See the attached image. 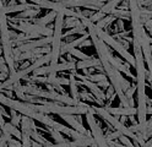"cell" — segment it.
<instances>
[{
    "label": "cell",
    "instance_id": "cell-9",
    "mask_svg": "<svg viewBox=\"0 0 152 147\" xmlns=\"http://www.w3.org/2000/svg\"><path fill=\"white\" fill-rule=\"evenodd\" d=\"M60 118H61L63 120H65V121L68 123V124L72 127V129H75L76 131L91 136L90 131H87L86 129H85V126L81 124V121H79L77 119H76V116H75L74 114H60Z\"/></svg>",
    "mask_w": 152,
    "mask_h": 147
},
{
    "label": "cell",
    "instance_id": "cell-6",
    "mask_svg": "<svg viewBox=\"0 0 152 147\" xmlns=\"http://www.w3.org/2000/svg\"><path fill=\"white\" fill-rule=\"evenodd\" d=\"M76 69V63L75 61H61L55 65H48V66H41L36 69L33 71V75L41 76V75H49V74H56L58 71H63V70H75Z\"/></svg>",
    "mask_w": 152,
    "mask_h": 147
},
{
    "label": "cell",
    "instance_id": "cell-22",
    "mask_svg": "<svg viewBox=\"0 0 152 147\" xmlns=\"http://www.w3.org/2000/svg\"><path fill=\"white\" fill-rule=\"evenodd\" d=\"M81 20L77 18V17H72V16H68L65 20H64V28L68 27V28H74L76 26L81 25Z\"/></svg>",
    "mask_w": 152,
    "mask_h": 147
},
{
    "label": "cell",
    "instance_id": "cell-31",
    "mask_svg": "<svg viewBox=\"0 0 152 147\" xmlns=\"http://www.w3.org/2000/svg\"><path fill=\"white\" fill-rule=\"evenodd\" d=\"M5 146H7V140H6L4 132L0 131V147H5Z\"/></svg>",
    "mask_w": 152,
    "mask_h": 147
},
{
    "label": "cell",
    "instance_id": "cell-30",
    "mask_svg": "<svg viewBox=\"0 0 152 147\" xmlns=\"http://www.w3.org/2000/svg\"><path fill=\"white\" fill-rule=\"evenodd\" d=\"M7 146H10V147H21L22 142L18 141V139H12L11 137V140L7 142Z\"/></svg>",
    "mask_w": 152,
    "mask_h": 147
},
{
    "label": "cell",
    "instance_id": "cell-25",
    "mask_svg": "<svg viewBox=\"0 0 152 147\" xmlns=\"http://www.w3.org/2000/svg\"><path fill=\"white\" fill-rule=\"evenodd\" d=\"M10 119H11V124H14L15 126H18V125H20L21 124V116L20 115H18L17 113V110H15V109H12V108H11V110H10Z\"/></svg>",
    "mask_w": 152,
    "mask_h": 147
},
{
    "label": "cell",
    "instance_id": "cell-35",
    "mask_svg": "<svg viewBox=\"0 0 152 147\" xmlns=\"http://www.w3.org/2000/svg\"><path fill=\"white\" fill-rule=\"evenodd\" d=\"M5 124V119H4V115L1 113V108H0V127H3Z\"/></svg>",
    "mask_w": 152,
    "mask_h": 147
},
{
    "label": "cell",
    "instance_id": "cell-38",
    "mask_svg": "<svg viewBox=\"0 0 152 147\" xmlns=\"http://www.w3.org/2000/svg\"><path fill=\"white\" fill-rule=\"evenodd\" d=\"M18 33H16L15 31H10V38H11V41H15V39L17 38Z\"/></svg>",
    "mask_w": 152,
    "mask_h": 147
},
{
    "label": "cell",
    "instance_id": "cell-2",
    "mask_svg": "<svg viewBox=\"0 0 152 147\" xmlns=\"http://www.w3.org/2000/svg\"><path fill=\"white\" fill-rule=\"evenodd\" d=\"M94 28H96V33L98 34V37L102 39L104 43L108 44V45H110V47L114 49V50L118 52L123 58L125 59V61H128L130 65H135V56H132L131 54H129V52L126 50V48L121 44L120 41H117L115 38L112 37L108 32L103 31L102 28H98V27H96V26H94Z\"/></svg>",
    "mask_w": 152,
    "mask_h": 147
},
{
    "label": "cell",
    "instance_id": "cell-3",
    "mask_svg": "<svg viewBox=\"0 0 152 147\" xmlns=\"http://www.w3.org/2000/svg\"><path fill=\"white\" fill-rule=\"evenodd\" d=\"M94 109H96L97 114H98L101 118H103V119L106 120L107 123H109L115 130L120 131L123 135L129 136L131 140H136L137 135L132 132V131L129 129V127H126V126L124 125V123H121L119 119H117V118L114 116L112 113H109V112L107 110V108H103V107H94Z\"/></svg>",
    "mask_w": 152,
    "mask_h": 147
},
{
    "label": "cell",
    "instance_id": "cell-16",
    "mask_svg": "<svg viewBox=\"0 0 152 147\" xmlns=\"http://www.w3.org/2000/svg\"><path fill=\"white\" fill-rule=\"evenodd\" d=\"M121 1H124V0H107V1L103 4V6L98 10V11L102 12V14H104V15L110 14L114 9H117L118 4L121 3Z\"/></svg>",
    "mask_w": 152,
    "mask_h": 147
},
{
    "label": "cell",
    "instance_id": "cell-12",
    "mask_svg": "<svg viewBox=\"0 0 152 147\" xmlns=\"http://www.w3.org/2000/svg\"><path fill=\"white\" fill-rule=\"evenodd\" d=\"M45 130L48 131L50 134V136L54 139V141L56 142V146H69L70 140L64 139V137L61 136V134H60V131H58L52 126H45Z\"/></svg>",
    "mask_w": 152,
    "mask_h": 147
},
{
    "label": "cell",
    "instance_id": "cell-7",
    "mask_svg": "<svg viewBox=\"0 0 152 147\" xmlns=\"http://www.w3.org/2000/svg\"><path fill=\"white\" fill-rule=\"evenodd\" d=\"M53 37L52 36H44L43 38H38V39H31V41H26L22 42L20 44H17V48L20 49L21 52H28V50H33L36 48L39 47H45L49 45V43H52Z\"/></svg>",
    "mask_w": 152,
    "mask_h": 147
},
{
    "label": "cell",
    "instance_id": "cell-4",
    "mask_svg": "<svg viewBox=\"0 0 152 147\" xmlns=\"http://www.w3.org/2000/svg\"><path fill=\"white\" fill-rule=\"evenodd\" d=\"M94 114H97L94 107H88V112L86 113V120L88 123V126L91 129V132H92V136L94 141H96L97 146H102V147H106L108 146V142H107V139L104 136L103 131H102V127L97 124L96 119H94Z\"/></svg>",
    "mask_w": 152,
    "mask_h": 147
},
{
    "label": "cell",
    "instance_id": "cell-32",
    "mask_svg": "<svg viewBox=\"0 0 152 147\" xmlns=\"http://www.w3.org/2000/svg\"><path fill=\"white\" fill-rule=\"evenodd\" d=\"M135 92H136V86H135V87H130V88H128V90L125 91V96H126L128 98H131L132 96H134Z\"/></svg>",
    "mask_w": 152,
    "mask_h": 147
},
{
    "label": "cell",
    "instance_id": "cell-15",
    "mask_svg": "<svg viewBox=\"0 0 152 147\" xmlns=\"http://www.w3.org/2000/svg\"><path fill=\"white\" fill-rule=\"evenodd\" d=\"M55 17H56V12L55 11H52L50 12H48L47 15H44L43 17H41V18H33L32 20V17L30 18V21H32L33 23H37V25H42V26H47L48 23H50L53 20H55Z\"/></svg>",
    "mask_w": 152,
    "mask_h": 147
},
{
    "label": "cell",
    "instance_id": "cell-39",
    "mask_svg": "<svg viewBox=\"0 0 152 147\" xmlns=\"http://www.w3.org/2000/svg\"><path fill=\"white\" fill-rule=\"evenodd\" d=\"M145 146L146 147H152V137H150V140H147L145 142Z\"/></svg>",
    "mask_w": 152,
    "mask_h": 147
},
{
    "label": "cell",
    "instance_id": "cell-27",
    "mask_svg": "<svg viewBox=\"0 0 152 147\" xmlns=\"http://www.w3.org/2000/svg\"><path fill=\"white\" fill-rule=\"evenodd\" d=\"M37 55L32 52V50H28V52H22L20 55V60H33Z\"/></svg>",
    "mask_w": 152,
    "mask_h": 147
},
{
    "label": "cell",
    "instance_id": "cell-21",
    "mask_svg": "<svg viewBox=\"0 0 152 147\" xmlns=\"http://www.w3.org/2000/svg\"><path fill=\"white\" fill-rule=\"evenodd\" d=\"M86 32H87V31H86V29H85V26L81 23V25H79V26H76V27H74V28L69 29V31H66V32L63 34V38L71 37V36H74V34H76V33L83 34V33H86Z\"/></svg>",
    "mask_w": 152,
    "mask_h": 147
},
{
    "label": "cell",
    "instance_id": "cell-28",
    "mask_svg": "<svg viewBox=\"0 0 152 147\" xmlns=\"http://www.w3.org/2000/svg\"><path fill=\"white\" fill-rule=\"evenodd\" d=\"M119 140H120V142H123V145H124V146H128V147L134 146V143L130 141V137L126 136V135H123V134H121V135L119 136Z\"/></svg>",
    "mask_w": 152,
    "mask_h": 147
},
{
    "label": "cell",
    "instance_id": "cell-19",
    "mask_svg": "<svg viewBox=\"0 0 152 147\" xmlns=\"http://www.w3.org/2000/svg\"><path fill=\"white\" fill-rule=\"evenodd\" d=\"M1 130L9 131L12 136H15L16 139H18V140H21V137H22V131H20V130L17 129V126H15V125L11 124V123H5L4 126L1 127Z\"/></svg>",
    "mask_w": 152,
    "mask_h": 147
},
{
    "label": "cell",
    "instance_id": "cell-17",
    "mask_svg": "<svg viewBox=\"0 0 152 147\" xmlns=\"http://www.w3.org/2000/svg\"><path fill=\"white\" fill-rule=\"evenodd\" d=\"M39 14V9H33V7H28V9H26V10H23V11H21V12H17V15H15L14 17H11V18H14V20H23V18H31V17H33V16H36V15H38Z\"/></svg>",
    "mask_w": 152,
    "mask_h": 147
},
{
    "label": "cell",
    "instance_id": "cell-40",
    "mask_svg": "<svg viewBox=\"0 0 152 147\" xmlns=\"http://www.w3.org/2000/svg\"><path fill=\"white\" fill-rule=\"evenodd\" d=\"M6 76H9V75H6V74H3V72H0V81H4V80H6Z\"/></svg>",
    "mask_w": 152,
    "mask_h": 147
},
{
    "label": "cell",
    "instance_id": "cell-26",
    "mask_svg": "<svg viewBox=\"0 0 152 147\" xmlns=\"http://www.w3.org/2000/svg\"><path fill=\"white\" fill-rule=\"evenodd\" d=\"M22 131V130H21ZM21 141H22V146L23 147H28L32 145V139H31V134L27 132V131H22V137H21Z\"/></svg>",
    "mask_w": 152,
    "mask_h": 147
},
{
    "label": "cell",
    "instance_id": "cell-41",
    "mask_svg": "<svg viewBox=\"0 0 152 147\" xmlns=\"http://www.w3.org/2000/svg\"><path fill=\"white\" fill-rule=\"evenodd\" d=\"M147 76H148V80H150L151 83H152V71H148V75H147Z\"/></svg>",
    "mask_w": 152,
    "mask_h": 147
},
{
    "label": "cell",
    "instance_id": "cell-29",
    "mask_svg": "<svg viewBox=\"0 0 152 147\" xmlns=\"http://www.w3.org/2000/svg\"><path fill=\"white\" fill-rule=\"evenodd\" d=\"M120 135H121V132L118 131V130H115L114 132H108V134L106 135V139H107V140H115V139H119Z\"/></svg>",
    "mask_w": 152,
    "mask_h": 147
},
{
    "label": "cell",
    "instance_id": "cell-34",
    "mask_svg": "<svg viewBox=\"0 0 152 147\" xmlns=\"http://www.w3.org/2000/svg\"><path fill=\"white\" fill-rule=\"evenodd\" d=\"M99 87H104V88H107L108 86H109V82H108V80L106 78V80H102V81H99V82H96Z\"/></svg>",
    "mask_w": 152,
    "mask_h": 147
},
{
    "label": "cell",
    "instance_id": "cell-42",
    "mask_svg": "<svg viewBox=\"0 0 152 147\" xmlns=\"http://www.w3.org/2000/svg\"><path fill=\"white\" fill-rule=\"evenodd\" d=\"M17 1L20 3V4H26V1H27V0H17Z\"/></svg>",
    "mask_w": 152,
    "mask_h": 147
},
{
    "label": "cell",
    "instance_id": "cell-20",
    "mask_svg": "<svg viewBox=\"0 0 152 147\" xmlns=\"http://www.w3.org/2000/svg\"><path fill=\"white\" fill-rule=\"evenodd\" d=\"M115 16H114V15H112V14H109L108 16L106 15V16H104L103 18H101L99 20V21L98 22H96V25H94V26H96V27H98V28H106L109 23H112L113 21H115Z\"/></svg>",
    "mask_w": 152,
    "mask_h": 147
},
{
    "label": "cell",
    "instance_id": "cell-23",
    "mask_svg": "<svg viewBox=\"0 0 152 147\" xmlns=\"http://www.w3.org/2000/svg\"><path fill=\"white\" fill-rule=\"evenodd\" d=\"M112 15H114L117 18H121V20H130V11H126V10H118L114 9L113 11L110 12Z\"/></svg>",
    "mask_w": 152,
    "mask_h": 147
},
{
    "label": "cell",
    "instance_id": "cell-8",
    "mask_svg": "<svg viewBox=\"0 0 152 147\" xmlns=\"http://www.w3.org/2000/svg\"><path fill=\"white\" fill-rule=\"evenodd\" d=\"M141 48H142L145 63L148 67V71H152V47H151L150 38L147 37L145 31L142 32V37H141Z\"/></svg>",
    "mask_w": 152,
    "mask_h": 147
},
{
    "label": "cell",
    "instance_id": "cell-13",
    "mask_svg": "<svg viewBox=\"0 0 152 147\" xmlns=\"http://www.w3.org/2000/svg\"><path fill=\"white\" fill-rule=\"evenodd\" d=\"M98 65H102L99 58L98 59H87V60H79L76 63V69L79 70H85V69H88V67H96Z\"/></svg>",
    "mask_w": 152,
    "mask_h": 147
},
{
    "label": "cell",
    "instance_id": "cell-5",
    "mask_svg": "<svg viewBox=\"0 0 152 147\" xmlns=\"http://www.w3.org/2000/svg\"><path fill=\"white\" fill-rule=\"evenodd\" d=\"M14 29L17 31H21L23 33H36V34H41V36H52L54 29L47 27V26H42V25H37L33 22H28V21H21L20 22H11L10 25Z\"/></svg>",
    "mask_w": 152,
    "mask_h": 147
},
{
    "label": "cell",
    "instance_id": "cell-43",
    "mask_svg": "<svg viewBox=\"0 0 152 147\" xmlns=\"http://www.w3.org/2000/svg\"><path fill=\"white\" fill-rule=\"evenodd\" d=\"M147 29H148V32H150V34L152 37V27H147Z\"/></svg>",
    "mask_w": 152,
    "mask_h": 147
},
{
    "label": "cell",
    "instance_id": "cell-11",
    "mask_svg": "<svg viewBox=\"0 0 152 147\" xmlns=\"http://www.w3.org/2000/svg\"><path fill=\"white\" fill-rule=\"evenodd\" d=\"M107 110L109 113H112L113 115H126V116H130V115H136L137 113V109L134 107H118V108H110V107H107Z\"/></svg>",
    "mask_w": 152,
    "mask_h": 147
},
{
    "label": "cell",
    "instance_id": "cell-1",
    "mask_svg": "<svg viewBox=\"0 0 152 147\" xmlns=\"http://www.w3.org/2000/svg\"><path fill=\"white\" fill-rule=\"evenodd\" d=\"M64 20L65 14L63 11L56 12L55 17V25H54V32H53V41H52V60L50 65H55L59 63L60 58V48H61V39H63V29H64Z\"/></svg>",
    "mask_w": 152,
    "mask_h": 147
},
{
    "label": "cell",
    "instance_id": "cell-14",
    "mask_svg": "<svg viewBox=\"0 0 152 147\" xmlns=\"http://www.w3.org/2000/svg\"><path fill=\"white\" fill-rule=\"evenodd\" d=\"M69 87H70V97L74 98L75 101H80V93H79V87H77V82H76V77L75 75L71 72L69 76Z\"/></svg>",
    "mask_w": 152,
    "mask_h": 147
},
{
    "label": "cell",
    "instance_id": "cell-18",
    "mask_svg": "<svg viewBox=\"0 0 152 147\" xmlns=\"http://www.w3.org/2000/svg\"><path fill=\"white\" fill-rule=\"evenodd\" d=\"M31 139L34 140V141H37V142H39L42 146H47V147H53V146H55V145H53L52 142H49L48 140L45 139V137H43L39 132H37V130H32V131H31Z\"/></svg>",
    "mask_w": 152,
    "mask_h": 147
},
{
    "label": "cell",
    "instance_id": "cell-36",
    "mask_svg": "<svg viewBox=\"0 0 152 147\" xmlns=\"http://www.w3.org/2000/svg\"><path fill=\"white\" fill-rule=\"evenodd\" d=\"M151 1H152V0H137L139 5H148Z\"/></svg>",
    "mask_w": 152,
    "mask_h": 147
},
{
    "label": "cell",
    "instance_id": "cell-37",
    "mask_svg": "<svg viewBox=\"0 0 152 147\" xmlns=\"http://www.w3.org/2000/svg\"><path fill=\"white\" fill-rule=\"evenodd\" d=\"M88 45H93V43H92V41H88V38H87L80 47H88Z\"/></svg>",
    "mask_w": 152,
    "mask_h": 147
},
{
    "label": "cell",
    "instance_id": "cell-33",
    "mask_svg": "<svg viewBox=\"0 0 152 147\" xmlns=\"http://www.w3.org/2000/svg\"><path fill=\"white\" fill-rule=\"evenodd\" d=\"M21 50L18 48H15L14 49V59H15V61H20V55H21Z\"/></svg>",
    "mask_w": 152,
    "mask_h": 147
},
{
    "label": "cell",
    "instance_id": "cell-10",
    "mask_svg": "<svg viewBox=\"0 0 152 147\" xmlns=\"http://www.w3.org/2000/svg\"><path fill=\"white\" fill-rule=\"evenodd\" d=\"M81 85L82 86H85V87H87L88 90L91 91V93L97 98V99H99V101H104L106 99V93H104L102 90H101V87L96 83V82H92V81H90V80H82V82H81Z\"/></svg>",
    "mask_w": 152,
    "mask_h": 147
},
{
    "label": "cell",
    "instance_id": "cell-24",
    "mask_svg": "<svg viewBox=\"0 0 152 147\" xmlns=\"http://www.w3.org/2000/svg\"><path fill=\"white\" fill-rule=\"evenodd\" d=\"M69 53H71L72 56L80 59V60H87V59H92V58H90L88 55H86L85 53H82L81 50H79V49H76V48H71L69 50Z\"/></svg>",
    "mask_w": 152,
    "mask_h": 147
}]
</instances>
